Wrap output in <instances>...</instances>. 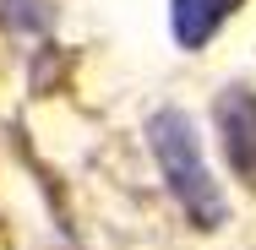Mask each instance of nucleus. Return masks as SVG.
I'll return each instance as SVG.
<instances>
[{
    "mask_svg": "<svg viewBox=\"0 0 256 250\" xmlns=\"http://www.w3.org/2000/svg\"><path fill=\"white\" fill-rule=\"evenodd\" d=\"M148 142H153V158H158V169H164V185L191 212V223L196 229H218L224 223V196H218V185H212V174H207V163H202L196 125L180 109H158L153 125H148Z\"/></svg>",
    "mask_w": 256,
    "mask_h": 250,
    "instance_id": "1",
    "label": "nucleus"
},
{
    "mask_svg": "<svg viewBox=\"0 0 256 250\" xmlns=\"http://www.w3.org/2000/svg\"><path fill=\"white\" fill-rule=\"evenodd\" d=\"M218 125H224V147H229V163L256 180V98L246 93H229L218 103Z\"/></svg>",
    "mask_w": 256,
    "mask_h": 250,
    "instance_id": "2",
    "label": "nucleus"
},
{
    "mask_svg": "<svg viewBox=\"0 0 256 250\" xmlns=\"http://www.w3.org/2000/svg\"><path fill=\"white\" fill-rule=\"evenodd\" d=\"M240 0H169V22H174V38L180 49H202L207 38L229 22Z\"/></svg>",
    "mask_w": 256,
    "mask_h": 250,
    "instance_id": "3",
    "label": "nucleus"
}]
</instances>
